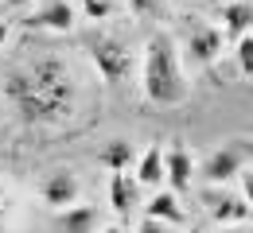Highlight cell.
I'll list each match as a JSON object with an SVG mask.
<instances>
[{"label":"cell","mask_w":253,"mask_h":233,"mask_svg":"<svg viewBox=\"0 0 253 233\" xmlns=\"http://www.w3.org/2000/svg\"><path fill=\"white\" fill-rule=\"evenodd\" d=\"M0 94L16 105V113H20L24 125H55V121H63L70 113V94L35 86L28 78V70H12L0 82Z\"/></svg>","instance_id":"1"},{"label":"cell","mask_w":253,"mask_h":233,"mask_svg":"<svg viewBox=\"0 0 253 233\" xmlns=\"http://www.w3.org/2000/svg\"><path fill=\"white\" fill-rule=\"evenodd\" d=\"M144 94L152 105H179L187 98V82L179 74L175 59V39L171 35H152L144 51Z\"/></svg>","instance_id":"2"},{"label":"cell","mask_w":253,"mask_h":233,"mask_svg":"<svg viewBox=\"0 0 253 233\" xmlns=\"http://www.w3.org/2000/svg\"><path fill=\"white\" fill-rule=\"evenodd\" d=\"M246 164H250V144H226L214 156H207L203 179H207V183H230Z\"/></svg>","instance_id":"3"},{"label":"cell","mask_w":253,"mask_h":233,"mask_svg":"<svg viewBox=\"0 0 253 233\" xmlns=\"http://www.w3.org/2000/svg\"><path fill=\"white\" fill-rule=\"evenodd\" d=\"M90 55H94V63H97V74H101L109 86H117V82L128 74V51L117 43V39H94Z\"/></svg>","instance_id":"4"},{"label":"cell","mask_w":253,"mask_h":233,"mask_svg":"<svg viewBox=\"0 0 253 233\" xmlns=\"http://www.w3.org/2000/svg\"><path fill=\"white\" fill-rule=\"evenodd\" d=\"M39 195H43L47 206H55V210L74 206V202H78V179H74V171H51V175L43 179Z\"/></svg>","instance_id":"5"},{"label":"cell","mask_w":253,"mask_h":233,"mask_svg":"<svg viewBox=\"0 0 253 233\" xmlns=\"http://www.w3.org/2000/svg\"><path fill=\"white\" fill-rule=\"evenodd\" d=\"M226 39H222L218 28H191V43H187V59L195 67H211L222 55Z\"/></svg>","instance_id":"6"},{"label":"cell","mask_w":253,"mask_h":233,"mask_svg":"<svg viewBox=\"0 0 253 233\" xmlns=\"http://www.w3.org/2000/svg\"><path fill=\"white\" fill-rule=\"evenodd\" d=\"M24 28H51V32H70L74 28V8L66 0H47L35 16H24Z\"/></svg>","instance_id":"7"},{"label":"cell","mask_w":253,"mask_h":233,"mask_svg":"<svg viewBox=\"0 0 253 233\" xmlns=\"http://www.w3.org/2000/svg\"><path fill=\"white\" fill-rule=\"evenodd\" d=\"M28 78H32L35 86H43V90L70 94V82H66V63H63V59H55V55H47V59H35V67L28 70Z\"/></svg>","instance_id":"8"},{"label":"cell","mask_w":253,"mask_h":233,"mask_svg":"<svg viewBox=\"0 0 253 233\" xmlns=\"http://www.w3.org/2000/svg\"><path fill=\"white\" fill-rule=\"evenodd\" d=\"M164 179L171 183L175 195L191 191V156H187L183 144H171V148H168V156H164Z\"/></svg>","instance_id":"9"},{"label":"cell","mask_w":253,"mask_h":233,"mask_svg":"<svg viewBox=\"0 0 253 233\" xmlns=\"http://www.w3.org/2000/svg\"><path fill=\"white\" fill-rule=\"evenodd\" d=\"M253 28V8L246 4V0H234V4H226L222 8V39H230V43H238L242 35H250Z\"/></svg>","instance_id":"10"},{"label":"cell","mask_w":253,"mask_h":233,"mask_svg":"<svg viewBox=\"0 0 253 233\" xmlns=\"http://www.w3.org/2000/svg\"><path fill=\"white\" fill-rule=\"evenodd\" d=\"M207 206H211V214L218 218V222H246L250 218V202L246 199H238V195H207Z\"/></svg>","instance_id":"11"},{"label":"cell","mask_w":253,"mask_h":233,"mask_svg":"<svg viewBox=\"0 0 253 233\" xmlns=\"http://www.w3.org/2000/svg\"><path fill=\"white\" fill-rule=\"evenodd\" d=\"M97 226V214L90 206H66L59 214V230L63 233H90Z\"/></svg>","instance_id":"12"},{"label":"cell","mask_w":253,"mask_h":233,"mask_svg":"<svg viewBox=\"0 0 253 233\" xmlns=\"http://www.w3.org/2000/svg\"><path fill=\"white\" fill-rule=\"evenodd\" d=\"M97 164L109 167V171H125L132 164V144L128 140H109L101 152H97Z\"/></svg>","instance_id":"13"},{"label":"cell","mask_w":253,"mask_h":233,"mask_svg":"<svg viewBox=\"0 0 253 233\" xmlns=\"http://www.w3.org/2000/svg\"><path fill=\"white\" fill-rule=\"evenodd\" d=\"M136 179H140L144 187H156L160 179H164V156H160V148H148V152L140 156V164H136Z\"/></svg>","instance_id":"14"},{"label":"cell","mask_w":253,"mask_h":233,"mask_svg":"<svg viewBox=\"0 0 253 233\" xmlns=\"http://www.w3.org/2000/svg\"><path fill=\"white\" fill-rule=\"evenodd\" d=\"M148 218H156V222H183V210H179V202L175 195H156V199L148 202Z\"/></svg>","instance_id":"15"},{"label":"cell","mask_w":253,"mask_h":233,"mask_svg":"<svg viewBox=\"0 0 253 233\" xmlns=\"http://www.w3.org/2000/svg\"><path fill=\"white\" fill-rule=\"evenodd\" d=\"M109 199H113V210H117V214H128V210H132V202H136V191H132V183H125V175H121V171H113Z\"/></svg>","instance_id":"16"},{"label":"cell","mask_w":253,"mask_h":233,"mask_svg":"<svg viewBox=\"0 0 253 233\" xmlns=\"http://www.w3.org/2000/svg\"><path fill=\"white\" fill-rule=\"evenodd\" d=\"M238 70H242V74H250V70H253V39H250V35L238 39Z\"/></svg>","instance_id":"17"},{"label":"cell","mask_w":253,"mask_h":233,"mask_svg":"<svg viewBox=\"0 0 253 233\" xmlns=\"http://www.w3.org/2000/svg\"><path fill=\"white\" fill-rule=\"evenodd\" d=\"M82 12H86L90 20H105V16L113 12V0H82Z\"/></svg>","instance_id":"18"},{"label":"cell","mask_w":253,"mask_h":233,"mask_svg":"<svg viewBox=\"0 0 253 233\" xmlns=\"http://www.w3.org/2000/svg\"><path fill=\"white\" fill-rule=\"evenodd\" d=\"M128 8L136 16H148V12H160V0H128Z\"/></svg>","instance_id":"19"},{"label":"cell","mask_w":253,"mask_h":233,"mask_svg":"<svg viewBox=\"0 0 253 233\" xmlns=\"http://www.w3.org/2000/svg\"><path fill=\"white\" fill-rule=\"evenodd\" d=\"M140 233H168V230H164V222H156V218H148V222L140 226Z\"/></svg>","instance_id":"20"},{"label":"cell","mask_w":253,"mask_h":233,"mask_svg":"<svg viewBox=\"0 0 253 233\" xmlns=\"http://www.w3.org/2000/svg\"><path fill=\"white\" fill-rule=\"evenodd\" d=\"M4 4H8V8H24L28 0H4Z\"/></svg>","instance_id":"21"},{"label":"cell","mask_w":253,"mask_h":233,"mask_svg":"<svg viewBox=\"0 0 253 233\" xmlns=\"http://www.w3.org/2000/svg\"><path fill=\"white\" fill-rule=\"evenodd\" d=\"M4 39H8V24H0V47H4Z\"/></svg>","instance_id":"22"},{"label":"cell","mask_w":253,"mask_h":233,"mask_svg":"<svg viewBox=\"0 0 253 233\" xmlns=\"http://www.w3.org/2000/svg\"><path fill=\"white\" fill-rule=\"evenodd\" d=\"M105 233H125V230H121V226H113V230H105Z\"/></svg>","instance_id":"23"},{"label":"cell","mask_w":253,"mask_h":233,"mask_svg":"<svg viewBox=\"0 0 253 233\" xmlns=\"http://www.w3.org/2000/svg\"><path fill=\"white\" fill-rule=\"evenodd\" d=\"M218 233H246V230H218Z\"/></svg>","instance_id":"24"}]
</instances>
